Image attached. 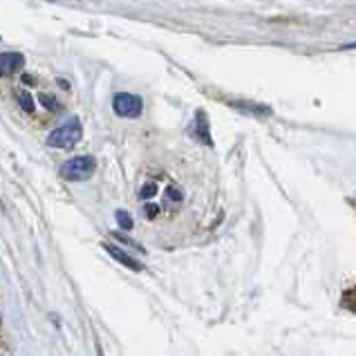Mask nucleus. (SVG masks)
Returning <instances> with one entry per match:
<instances>
[{"mask_svg": "<svg viewBox=\"0 0 356 356\" xmlns=\"http://www.w3.org/2000/svg\"><path fill=\"white\" fill-rule=\"evenodd\" d=\"M92 172H95V157H88V155L72 157L60 168V175L67 179H86L92 175Z\"/></svg>", "mask_w": 356, "mask_h": 356, "instance_id": "obj_2", "label": "nucleus"}, {"mask_svg": "<svg viewBox=\"0 0 356 356\" xmlns=\"http://www.w3.org/2000/svg\"><path fill=\"white\" fill-rule=\"evenodd\" d=\"M23 67V56L20 54H14V52H5L0 56V72L5 76H12L16 74V70Z\"/></svg>", "mask_w": 356, "mask_h": 356, "instance_id": "obj_4", "label": "nucleus"}, {"mask_svg": "<svg viewBox=\"0 0 356 356\" xmlns=\"http://www.w3.org/2000/svg\"><path fill=\"white\" fill-rule=\"evenodd\" d=\"M117 218H119V225H121V227H126V229L132 227V222H130V216H128V213H117Z\"/></svg>", "mask_w": 356, "mask_h": 356, "instance_id": "obj_7", "label": "nucleus"}, {"mask_svg": "<svg viewBox=\"0 0 356 356\" xmlns=\"http://www.w3.org/2000/svg\"><path fill=\"white\" fill-rule=\"evenodd\" d=\"M113 108L119 117H128V119H135L141 115V110H144V101L137 95H128V92H121L115 97L113 101Z\"/></svg>", "mask_w": 356, "mask_h": 356, "instance_id": "obj_3", "label": "nucleus"}, {"mask_svg": "<svg viewBox=\"0 0 356 356\" xmlns=\"http://www.w3.org/2000/svg\"><path fill=\"white\" fill-rule=\"evenodd\" d=\"M16 101L20 104V108L25 110V113H34V99H32V95H29V92H25V90H18Z\"/></svg>", "mask_w": 356, "mask_h": 356, "instance_id": "obj_6", "label": "nucleus"}, {"mask_svg": "<svg viewBox=\"0 0 356 356\" xmlns=\"http://www.w3.org/2000/svg\"><path fill=\"white\" fill-rule=\"evenodd\" d=\"M104 249H106V251H108V253H110V256H113V258H117L119 262H124L126 267H130L132 271H141V269H144V267H141V262L132 260V258L128 256L126 251H121L119 247H115V244H104Z\"/></svg>", "mask_w": 356, "mask_h": 356, "instance_id": "obj_5", "label": "nucleus"}, {"mask_svg": "<svg viewBox=\"0 0 356 356\" xmlns=\"http://www.w3.org/2000/svg\"><path fill=\"white\" fill-rule=\"evenodd\" d=\"M81 135H83V128H81V121L76 117H72L70 121H65V124H60L52 135H49L47 144L52 148H70L79 144Z\"/></svg>", "mask_w": 356, "mask_h": 356, "instance_id": "obj_1", "label": "nucleus"}]
</instances>
